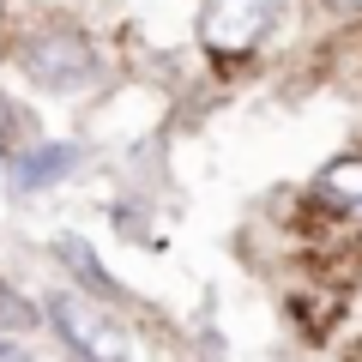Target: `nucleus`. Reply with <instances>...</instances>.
Listing matches in <instances>:
<instances>
[{
    "label": "nucleus",
    "mask_w": 362,
    "mask_h": 362,
    "mask_svg": "<svg viewBox=\"0 0 362 362\" xmlns=\"http://www.w3.org/2000/svg\"><path fill=\"white\" fill-rule=\"evenodd\" d=\"M0 362H30V356H18V350H6V344H0Z\"/></svg>",
    "instance_id": "obj_7"
},
{
    "label": "nucleus",
    "mask_w": 362,
    "mask_h": 362,
    "mask_svg": "<svg viewBox=\"0 0 362 362\" xmlns=\"http://www.w3.org/2000/svg\"><path fill=\"white\" fill-rule=\"evenodd\" d=\"M18 66H25L42 90H61V97L97 85V49H90L78 30H66V25H54V30H42L37 42H25V49H18Z\"/></svg>",
    "instance_id": "obj_2"
},
{
    "label": "nucleus",
    "mask_w": 362,
    "mask_h": 362,
    "mask_svg": "<svg viewBox=\"0 0 362 362\" xmlns=\"http://www.w3.org/2000/svg\"><path fill=\"white\" fill-rule=\"evenodd\" d=\"M42 308H49L54 332H61L85 362H139L133 332H127V326H121L109 308H97L90 296H78V290H54Z\"/></svg>",
    "instance_id": "obj_1"
},
{
    "label": "nucleus",
    "mask_w": 362,
    "mask_h": 362,
    "mask_svg": "<svg viewBox=\"0 0 362 362\" xmlns=\"http://www.w3.org/2000/svg\"><path fill=\"white\" fill-rule=\"evenodd\" d=\"M290 0H206L199 13V37H206L211 54H247L284 13Z\"/></svg>",
    "instance_id": "obj_3"
},
{
    "label": "nucleus",
    "mask_w": 362,
    "mask_h": 362,
    "mask_svg": "<svg viewBox=\"0 0 362 362\" xmlns=\"http://www.w3.org/2000/svg\"><path fill=\"white\" fill-rule=\"evenodd\" d=\"M0 127H6V109H0Z\"/></svg>",
    "instance_id": "obj_9"
},
{
    "label": "nucleus",
    "mask_w": 362,
    "mask_h": 362,
    "mask_svg": "<svg viewBox=\"0 0 362 362\" xmlns=\"http://www.w3.org/2000/svg\"><path fill=\"white\" fill-rule=\"evenodd\" d=\"M332 6H362V0H332Z\"/></svg>",
    "instance_id": "obj_8"
},
{
    "label": "nucleus",
    "mask_w": 362,
    "mask_h": 362,
    "mask_svg": "<svg viewBox=\"0 0 362 362\" xmlns=\"http://www.w3.org/2000/svg\"><path fill=\"white\" fill-rule=\"evenodd\" d=\"M320 194L338 199L344 211H362V157H338V163L320 175Z\"/></svg>",
    "instance_id": "obj_5"
},
{
    "label": "nucleus",
    "mask_w": 362,
    "mask_h": 362,
    "mask_svg": "<svg viewBox=\"0 0 362 362\" xmlns=\"http://www.w3.org/2000/svg\"><path fill=\"white\" fill-rule=\"evenodd\" d=\"M73 163H78V151H73V145H42V151H30L25 163L13 169V181L30 194V187H49V181L73 175Z\"/></svg>",
    "instance_id": "obj_4"
},
{
    "label": "nucleus",
    "mask_w": 362,
    "mask_h": 362,
    "mask_svg": "<svg viewBox=\"0 0 362 362\" xmlns=\"http://www.w3.org/2000/svg\"><path fill=\"white\" fill-rule=\"evenodd\" d=\"M54 247H61V254L73 259V266L85 272V278H90V284H97V290H109V278H103V266H97V259H90V247H85V242H73V235H61V242H54Z\"/></svg>",
    "instance_id": "obj_6"
}]
</instances>
